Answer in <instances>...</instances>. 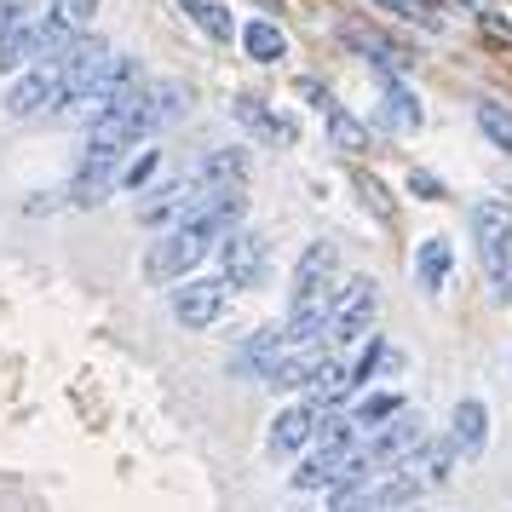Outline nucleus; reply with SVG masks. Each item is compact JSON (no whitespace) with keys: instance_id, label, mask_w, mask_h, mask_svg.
I'll return each mask as SVG.
<instances>
[{"instance_id":"c85d7f7f","label":"nucleus","mask_w":512,"mask_h":512,"mask_svg":"<svg viewBox=\"0 0 512 512\" xmlns=\"http://www.w3.org/2000/svg\"><path fill=\"white\" fill-rule=\"evenodd\" d=\"M259 6H282V0H259Z\"/></svg>"},{"instance_id":"9d476101","label":"nucleus","mask_w":512,"mask_h":512,"mask_svg":"<svg viewBox=\"0 0 512 512\" xmlns=\"http://www.w3.org/2000/svg\"><path fill=\"white\" fill-rule=\"evenodd\" d=\"M317 420H323V409H317L311 397L288 403V409L271 420V438H265V449H271V455H294V449H305V443L317 438Z\"/></svg>"},{"instance_id":"5701e85b","label":"nucleus","mask_w":512,"mask_h":512,"mask_svg":"<svg viewBox=\"0 0 512 512\" xmlns=\"http://www.w3.org/2000/svg\"><path fill=\"white\" fill-rule=\"evenodd\" d=\"M478 127H484V139L495 144V150H507V156H512V110H507V104L484 98V104H478Z\"/></svg>"},{"instance_id":"a878e982","label":"nucleus","mask_w":512,"mask_h":512,"mask_svg":"<svg viewBox=\"0 0 512 512\" xmlns=\"http://www.w3.org/2000/svg\"><path fill=\"white\" fill-rule=\"evenodd\" d=\"M374 6H386V12H397V18H409V24H438V12H432V0H374Z\"/></svg>"},{"instance_id":"6ab92c4d","label":"nucleus","mask_w":512,"mask_h":512,"mask_svg":"<svg viewBox=\"0 0 512 512\" xmlns=\"http://www.w3.org/2000/svg\"><path fill=\"white\" fill-rule=\"evenodd\" d=\"M35 58H41V35H35V24L12 29V35L0 41V75H24Z\"/></svg>"},{"instance_id":"20e7f679","label":"nucleus","mask_w":512,"mask_h":512,"mask_svg":"<svg viewBox=\"0 0 512 512\" xmlns=\"http://www.w3.org/2000/svg\"><path fill=\"white\" fill-rule=\"evenodd\" d=\"M167 311H173V323H179V328L202 334V328H213L225 311H231V282H225V277H185V282H173Z\"/></svg>"},{"instance_id":"ddd939ff","label":"nucleus","mask_w":512,"mask_h":512,"mask_svg":"<svg viewBox=\"0 0 512 512\" xmlns=\"http://www.w3.org/2000/svg\"><path fill=\"white\" fill-rule=\"evenodd\" d=\"M449 466H455V443H449V438H426L415 455L403 461V472H409L420 489H443V484H449Z\"/></svg>"},{"instance_id":"393cba45","label":"nucleus","mask_w":512,"mask_h":512,"mask_svg":"<svg viewBox=\"0 0 512 512\" xmlns=\"http://www.w3.org/2000/svg\"><path fill=\"white\" fill-rule=\"evenodd\" d=\"M156 162H162L156 150H144V156H133V162H127V167L116 173V185H121V190H139V196H144V185H150V173H156Z\"/></svg>"},{"instance_id":"4be33fe9","label":"nucleus","mask_w":512,"mask_h":512,"mask_svg":"<svg viewBox=\"0 0 512 512\" xmlns=\"http://www.w3.org/2000/svg\"><path fill=\"white\" fill-rule=\"evenodd\" d=\"M403 409H409V403H403L397 392H374V397H363V403L351 409V420H357V426H374V432H380V426H386V420H397Z\"/></svg>"},{"instance_id":"412c9836","label":"nucleus","mask_w":512,"mask_h":512,"mask_svg":"<svg viewBox=\"0 0 512 512\" xmlns=\"http://www.w3.org/2000/svg\"><path fill=\"white\" fill-rule=\"evenodd\" d=\"M242 47H248L254 64H277L282 52H288V41H282V29L271 24V18H254V24L242 29Z\"/></svg>"},{"instance_id":"aec40b11","label":"nucleus","mask_w":512,"mask_h":512,"mask_svg":"<svg viewBox=\"0 0 512 512\" xmlns=\"http://www.w3.org/2000/svg\"><path fill=\"white\" fill-rule=\"evenodd\" d=\"M328 139H334V150H346V156H363L369 150V127L351 116V110H340V104H328Z\"/></svg>"},{"instance_id":"bb28decb","label":"nucleus","mask_w":512,"mask_h":512,"mask_svg":"<svg viewBox=\"0 0 512 512\" xmlns=\"http://www.w3.org/2000/svg\"><path fill=\"white\" fill-rule=\"evenodd\" d=\"M29 12H35V0H0V41H6L12 29H24Z\"/></svg>"},{"instance_id":"b1692460","label":"nucleus","mask_w":512,"mask_h":512,"mask_svg":"<svg viewBox=\"0 0 512 512\" xmlns=\"http://www.w3.org/2000/svg\"><path fill=\"white\" fill-rule=\"evenodd\" d=\"M179 6H185V12H190V18H196V24H202V29H208L213 41H231V35H236L231 12H225L219 0H179Z\"/></svg>"},{"instance_id":"f03ea898","label":"nucleus","mask_w":512,"mask_h":512,"mask_svg":"<svg viewBox=\"0 0 512 512\" xmlns=\"http://www.w3.org/2000/svg\"><path fill=\"white\" fill-rule=\"evenodd\" d=\"M472 242H478V265L495 282V294H512V202H478Z\"/></svg>"},{"instance_id":"dca6fc26","label":"nucleus","mask_w":512,"mask_h":512,"mask_svg":"<svg viewBox=\"0 0 512 512\" xmlns=\"http://www.w3.org/2000/svg\"><path fill=\"white\" fill-rule=\"evenodd\" d=\"M449 265H455V248L443 242V236H426L420 242V254H415V277L426 294H438L443 282H449Z\"/></svg>"},{"instance_id":"a211bd4d","label":"nucleus","mask_w":512,"mask_h":512,"mask_svg":"<svg viewBox=\"0 0 512 512\" xmlns=\"http://www.w3.org/2000/svg\"><path fill=\"white\" fill-rule=\"evenodd\" d=\"M380 121L392 127V133H415L420 127V104L409 87H397V81H386V93H380Z\"/></svg>"},{"instance_id":"7ed1b4c3","label":"nucleus","mask_w":512,"mask_h":512,"mask_svg":"<svg viewBox=\"0 0 512 512\" xmlns=\"http://www.w3.org/2000/svg\"><path fill=\"white\" fill-rule=\"evenodd\" d=\"M374 317H380V282L374 277H351V282H340V294H334V305H328L323 340L328 346H351V340L369 334Z\"/></svg>"},{"instance_id":"9b49d317","label":"nucleus","mask_w":512,"mask_h":512,"mask_svg":"<svg viewBox=\"0 0 512 512\" xmlns=\"http://www.w3.org/2000/svg\"><path fill=\"white\" fill-rule=\"evenodd\" d=\"M231 116L248 127V133H259L265 144H294L300 139V127H294V116H282V110H271L265 98H254V93H242L231 104Z\"/></svg>"},{"instance_id":"4468645a","label":"nucleus","mask_w":512,"mask_h":512,"mask_svg":"<svg viewBox=\"0 0 512 512\" xmlns=\"http://www.w3.org/2000/svg\"><path fill=\"white\" fill-rule=\"evenodd\" d=\"M110 190H116V156H87L81 173H75V185H70V202L75 208H98Z\"/></svg>"},{"instance_id":"1a4fd4ad","label":"nucleus","mask_w":512,"mask_h":512,"mask_svg":"<svg viewBox=\"0 0 512 512\" xmlns=\"http://www.w3.org/2000/svg\"><path fill=\"white\" fill-rule=\"evenodd\" d=\"M282 351H288L282 328H254V334L231 351V374L236 380H271V369L282 363Z\"/></svg>"},{"instance_id":"f3484780","label":"nucleus","mask_w":512,"mask_h":512,"mask_svg":"<svg viewBox=\"0 0 512 512\" xmlns=\"http://www.w3.org/2000/svg\"><path fill=\"white\" fill-rule=\"evenodd\" d=\"M311 449L323 455V461H334V455H346V449H357V420L351 415H328L317 420V438H311Z\"/></svg>"},{"instance_id":"39448f33","label":"nucleus","mask_w":512,"mask_h":512,"mask_svg":"<svg viewBox=\"0 0 512 512\" xmlns=\"http://www.w3.org/2000/svg\"><path fill=\"white\" fill-rule=\"evenodd\" d=\"M64 98V75H58V64H29L18 81H12V93H6V116L12 121H29V116H47L52 104Z\"/></svg>"},{"instance_id":"0eeeda50","label":"nucleus","mask_w":512,"mask_h":512,"mask_svg":"<svg viewBox=\"0 0 512 512\" xmlns=\"http://www.w3.org/2000/svg\"><path fill=\"white\" fill-rule=\"evenodd\" d=\"M420 443H426V420L403 409L392 426H380V432L363 443V461H369V472H392V466H403L409 455H415Z\"/></svg>"},{"instance_id":"f8f14e48","label":"nucleus","mask_w":512,"mask_h":512,"mask_svg":"<svg viewBox=\"0 0 512 512\" xmlns=\"http://www.w3.org/2000/svg\"><path fill=\"white\" fill-rule=\"evenodd\" d=\"M449 443H455V455H484L489 443V409L478 403V397H461L455 403V415H449Z\"/></svg>"},{"instance_id":"cd10ccee","label":"nucleus","mask_w":512,"mask_h":512,"mask_svg":"<svg viewBox=\"0 0 512 512\" xmlns=\"http://www.w3.org/2000/svg\"><path fill=\"white\" fill-rule=\"evenodd\" d=\"M409 190H415L420 202H438V196H443V185L432 179V173H409Z\"/></svg>"},{"instance_id":"423d86ee","label":"nucleus","mask_w":512,"mask_h":512,"mask_svg":"<svg viewBox=\"0 0 512 512\" xmlns=\"http://www.w3.org/2000/svg\"><path fill=\"white\" fill-rule=\"evenodd\" d=\"M93 12H98V0H52L47 18L35 24V35H41V58H58V52L75 47L81 35H93Z\"/></svg>"},{"instance_id":"f257e3e1","label":"nucleus","mask_w":512,"mask_h":512,"mask_svg":"<svg viewBox=\"0 0 512 512\" xmlns=\"http://www.w3.org/2000/svg\"><path fill=\"white\" fill-rule=\"evenodd\" d=\"M185 104H190V87H179V81H144L139 93H127L98 127H87V156H116L121 162L139 139H150V133H162L167 121L185 116Z\"/></svg>"},{"instance_id":"6e6552de","label":"nucleus","mask_w":512,"mask_h":512,"mask_svg":"<svg viewBox=\"0 0 512 512\" xmlns=\"http://www.w3.org/2000/svg\"><path fill=\"white\" fill-rule=\"evenodd\" d=\"M219 265H225V282H231V288H259V277H265V236L236 225V231L219 242Z\"/></svg>"},{"instance_id":"2eb2a0df","label":"nucleus","mask_w":512,"mask_h":512,"mask_svg":"<svg viewBox=\"0 0 512 512\" xmlns=\"http://www.w3.org/2000/svg\"><path fill=\"white\" fill-rule=\"evenodd\" d=\"M340 35H346V47H357V52H363V58H374L380 70H409V64H415V58H409V52L397 47V41H386L380 29L346 24V29H340Z\"/></svg>"}]
</instances>
